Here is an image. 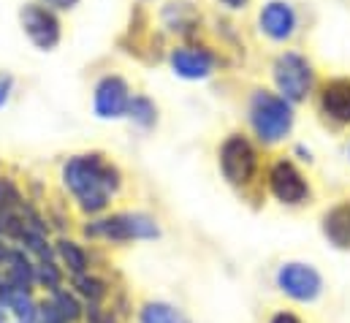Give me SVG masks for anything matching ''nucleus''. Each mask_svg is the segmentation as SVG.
Segmentation results:
<instances>
[{"label":"nucleus","instance_id":"obj_19","mask_svg":"<svg viewBox=\"0 0 350 323\" xmlns=\"http://www.w3.org/2000/svg\"><path fill=\"white\" fill-rule=\"evenodd\" d=\"M161 19H163V25H166L169 30H174V33H190V30L198 25L201 16H198V11L193 8V3L176 0V3H169V5L163 8Z\"/></svg>","mask_w":350,"mask_h":323},{"label":"nucleus","instance_id":"obj_22","mask_svg":"<svg viewBox=\"0 0 350 323\" xmlns=\"http://www.w3.org/2000/svg\"><path fill=\"white\" fill-rule=\"evenodd\" d=\"M128 117L142 128H152L158 122V109L147 95H133L128 106Z\"/></svg>","mask_w":350,"mask_h":323},{"label":"nucleus","instance_id":"obj_27","mask_svg":"<svg viewBox=\"0 0 350 323\" xmlns=\"http://www.w3.org/2000/svg\"><path fill=\"white\" fill-rule=\"evenodd\" d=\"M100 323H122V315H117L111 307H106V315H103V321Z\"/></svg>","mask_w":350,"mask_h":323},{"label":"nucleus","instance_id":"obj_17","mask_svg":"<svg viewBox=\"0 0 350 323\" xmlns=\"http://www.w3.org/2000/svg\"><path fill=\"white\" fill-rule=\"evenodd\" d=\"M38 302L33 294L25 291H8V296L0 302V307L14 318V323H38Z\"/></svg>","mask_w":350,"mask_h":323},{"label":"nucleus","instance_id":"obj_12","mask_svg":"<svg viewBox=\"0 0 350 323\" xmlns=\"http://www.w3.org/2000/svg\"><path fill=\"white\" fill-rule=\"evenodd\" d=\"M261 30L269 38H274V41L291 38L293 30H296V11L288 3H282V0L266 3L261 11Z\"/></svg>","mask_w":350,"mask_h":323},{"label":"nucleus","instance_id":"obj_1","mask_svg":"<svg viewBox=\"0 0 350 323\" xmlns=\"http://www.w3.org/2000/svg\"><path fill=\"white\" fill-rule=\"evenodd\" d=\"M63 185L85 215L98 218L109 209L111 198L120 193L122 171L111 161H106V155L100 153H85L66 161Z\"/></svg>","mask_w":350,"mask_h":323},{"label":"nucleus","instance_id":"obj_11","mask_svg":"<svg viewBox=\"0 0 350 323\" xmlns=\"http://www.w3.org/2000/svg\"><path fill=\"white\" fill-rule=\"evenodd\" d=\"M172 68L182 79H206L215 68V57L206 49L198 47H176L172 49Z\"/></svg>","mask_w":350,"mask_h":323},{"label":"nucleus","instance_id":"obj_6","mask_svg":"<svg viewBox=\"0 0 350 323\" xmlns=\"http://www.w3.org/2000/svg\"><path fill=\"white\" fill-rule=\"evenodd\" d=\"M256 168H258L256 147L245 136L234 133V136H228L223 142V147H220V171H223L228 185H234V188L250 185L253 177H256Z\"/></svg>","mask_w":350,"mask_h":323},{"label":"nucleus","instance_id":"obj_20","mask_svg":"<svg viewBox=\"0 0 350 323\" xmlns=\"http://www.w3.org/2000/svg\"><path fill=\"white\" fill-rule=\"evenodd\" d=\"M66 280H68V274H66V269L57 261H38L36 263V285L46 296H52L55 291L66 288Z\"/></svg>","mask_w":350,"mask_h":323},{"label":"nucleus","instance_id":"obj_13","mask_svg":"<svg viewBox=\"0 0 350 323\" xmlns=\"http://www.w3.org/2000/svg\"><path fill=\"white\" fill-rule=\"evenodd\" d=\"M323 237L337 250H350V201L334 204L321 220Z\"/></svg>","mask_w":350,"mask_h":323},{"label":"nucleus","instance_id":"obj_7","mask_svg":"<svg viewBox=\"0 0 350 323\" xmlns=\"http://www.w3.org/2000/svg\"><path fill=\"white\" fill-rule=\"evenodd\" d=\"M19 22H22L25 36L41 52H49L60 44V19L55 16L52 8L41 5V3H25L19 11Z\"/></svg>","mask_w":350,"mask_h":323},{"label":"nucleus","instance_id":"obj_26","mask_svg":"<svg viewBox=\"0 0 350 323\" xmlns=\"http://www.w3.org/2000/svg\"><path fill=\"white\" fill-rule=\"evenodd\" d=\"M46 3V8H57V11H68V8H74L79 0H44Z\"/></svg>","mask_w":350,"mask_h":323},{"label":"nucleus","instance_id":"obj_3","mask_svg":"<svg viewBox=\"0 0 350 323\" xmlns=\"http://www.w3.org/2000/svg\"><path fill=\"white\" fill-rule=\"evenodd\" d=\"M250 122L263 144H277L288 136L293 125V109L282 95L258 90L250 101Z\"/></svg>","mask_w":350,"mask_h":323},{"label":"nucleus","instance_id":"obj_24","mask_svg":"<svg viewBox=\"0 0 350 323\" xmlns=\"http://www.w3.org/2000/svg\"><path fill=\"white\" fill-rule=\"evenodd\" d=\"M269 323H304V321L293 310H277V313L269 315Z\"/></svg>","mask_w":350,"mask_h":323},{"label":"nucleus","instance_id":"obj_16","mask_svg":"<svg viewBox=\"0 0 350 323\" xmlns=\"http://www.w3.org/2000/svg\"><path fill=\"white\" fill-rule=\"evenodd\" d=\"M136 321L139 323H193L190 315L176 307L172 302H163V299H147L139 305L136 310Z\"/></svg>","mask_w":350,"mask_h":323},{"label":"nucleus","instance_id":"obj_23","mask_svg":"<svg viewBox=\"0 0 350 323\" xmlns=\"http://www.w3.org/2000/svg\"><path fill=\"white\" fill-rule=\"evenodd\" d=\"M25 204H27V201H25L19 185H16L11 177H3V174H0V209H5V212H19Z\"/></svg>","mask_w":350,"mask_h":323},{"label":"nucleus","instance_id":"obj_10","mask_svg":"<svg viewBox=\"0 0 350 323\" xmlns=\"http://www.w3.org/2000/svg\"><path fill=\"white\" fill-rule=\"evenodd\" d=\"M36 258L30 253H25L19 244H11L8 253H5V261H3V277L8 280V285L14 291H25V294H33L38 285H36Z\"/></svg>","mask_w":350,"mask_h":323},{"label":"nucleus","instance_id":"obj_9","mask_svg":"<svg viewBox=\"0 0 350 323\" xmlns=\"http://www.w3.org/2000/svg\"><path fill=\"white\" fill-rule=\"evenodd\" d=\"M131 106V90L122 77H103L95 84L92 109L100 120H120L128 114Z\"/></svg>","mask_w":350,"mask_h":323},{"label":"nucleus","instance_id":"obj_15","mask_svg":"<svg viewBox=\"0 0 350 323\" xmlns=\"http://www.w3.org/2000/svg\"><path fill=\"white\" fill-rule=\"evenodd\" d=\"M321 109L337 122H350V79L329 81L321 92Z\"/></svg>","mask_w":350,"mask_h":323},{"label":"nucleus","instance_id":"obj_5","mask_svg":"<svg viewBox=\"0 0 350 323\" xmlns=\"http://www.w3.org/2000/svg\"><path fill=\"white\" fill-rule=\"evenodd\" d=\"M274 84L282 92V98L288 103H299L310 95L312 90V66L307 63V57L296 55V52H282L274 60Z\"/></svg>","mask_w":350,"mask_h":323},{"label":"nucleus","instance_id":"obj_21","mask_svg":"<svg viewBox=\"0 0 350 323\" xmlns=\"http://www.w3.org/2000/svg\"><path fill=\"white\" fill-rule=\"evenodd\" d=\"M52 305L60 310V315L66 318L68 323H82L85 321V302L74 294V288H60V291H55L52 296Z\"/></svg>","mask_w":350,"mask_h":323},{"label":"nucleus","instance_id":"obj_2","mask_svg":"<svg viewBox=\"0 0 350 323\" xmlns=\"http://www.w3.org/2000/svg\"><path fill=\"white\" fill-rule=\"evenodd\" d=\"M82 237L90 242H150L161 240V226L147 212H111L90 218L82 226Z\"/></svg>","mask_w":350,"mask_h":323},{"label":"nucleus","instance_id":"obj_18","mask_svg":"<svg viewBox=\"0 0 350 323\" xmlns=\"http://www.w3.org/2000/svg\"><path fill=\"white\" fill-rule=\"evenodd\" d=\"M71 288H74V294H77L85 305H106V299H109V294H111L109 283H106L100 274H95V272L71 277Z\"/></svg>","mask_w":350,"mask_h":323},{"label":"nucleus","instance_id":"obj_4","mask_svg":"<svg viewBox=\"0 0 350 323\" xmlns=\"http://www.w3.org/2000/svg\"><path fill=\"white\" fill-rule=\"evenodd\" d=\"M274 285L285 299H291L296 305H315L323 294L321 272L312 263H304V261L280 263V269L274 274Z\"/></svg>","mask_w":350,"mask_h":323},{"label":"nucleus","instance_id":"obj_25","mask_svg":"<svg viewBox=\"0 0 350 323\" xmlns=\"http://www.w3.org/2000/svg\"><path fill=\"white\" fill-rule=\"evenodd\" d=\"M11 87H14V79H11V74L0 71V109L5 106V101H8V95H11Z\"/></svg>","mask_w":350,"mask_h":323},{"label":"nucleus","instance_id":"obj_8","mask_svg":"<svg viewBox=\"0 0 350 323\" xmlns=\"http://www.w3.org/2000/svg\"><path fill=\"white\" fill-rule=\"evenodd\" d=\"M269 193L285 207H299L310 201V185L304 174L285 158L269 168Z\"/></svg>","mask_w":350,"mask_h":323},{"label":"nucleus","instance_id":"obj_14","mask_svg":"<svg viewBox=\"0 0 350 323\" xmlns=\"http://www.w3.org/2000/svg\"><path fill=\"white\" fill-rule=\"evenodd\" d=\"M55 255H57V263L66 269L68 280H71V277H79V274H88V272H92L90 253L85 250V244H79L77 240L60 237V240L55 242Z\"/></svg>","mask_w":350,"mask_h":323},{"label":"nucleus","instance_id":"obj_28","mask_svg":"<svg viewBox=\"0 0 350 323\" xmlns=\"http://www.w3.org/2000/svg\"><path fill=\"white\" fill-rule=\"evenodd\" d=\"M223 5H228V8H234V11H239V8H245L247 5V0H220Z\"/></svg>","mask_w":350,"mask_h":323}]
</instances>
